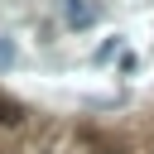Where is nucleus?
Here are the masks:
<instances>
[{"label": "nucleus", "mask_w": 154, "mask_h": 154, "mask_svg": "<svg viewBox=\"0 0 154 154\" xmlns=\"http://www.w3.org/2000/svg\"><path fill=\"white\" fill-rule=\"evenodd\" d=\"M63 14H67V24H72V29H87V24L96 19V10H91L87 0H63Z\"/></svg>", "instance_id": "1"}, {"label": "nucleus", "mask_w": 154, "mask_h": 154, "mask_svg": "<svg viewBox=\"0 0 154 154\" xmlns=\"http://www.w3.org/2000/svg\"><path fill=\"white\" fill-rule=\"evenodd\" d=\"M19 120H24V111H19L10 96H0V125H19Z\"/></svg>", "instance_id": "2"}, {"label": "nucleus", "mask_w": 154, "mask_h": 154, "mask_svg": "<svg viewBox=\"0 0 154 154\" xmlns=\"http://www.w3.org/2000/svg\"><path fill=\"white\" fill-rule=\"evenodd\" d=\"M5 67H14V43L0 34V72H5Z\"/></svg>", "instance_id": "3"}]
</instances>
